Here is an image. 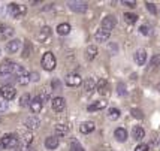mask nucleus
I'll list each match as a JSON object with an SVG mask.
<instances>
[{
	"label": "nucleus",
	"instance_id": "17",
	"mask_svg": "<svg viewBox=\"0 0 160 151\" xmlns=\"http://www.w3.org/2000/svg\"><path fill=\"white\" fill-rule=\"evenodd\" d=\"M135 62L138 63L139 66H144L147 62V53L144 49H138L136 53H135Z\"/></svg>",
	"mask_w": 160,
	"mask_h": 151
},
{
	"label": "nucleus",
	"instance_id": "41",
	"mask_svg": "<svg viewBox=\"0 0 160 151\" xmlns=\"http://www.w3.org/2000/svg\"><path fill=\"white\" fill-rule=\"evenodd\" d=\"M147 9L151 12V14H154L156 15V6H154L153 3H147Z\"/></svg>",
	"mask_w": 160,
	"mask_h": 151
},
{
	"label": "nucleus",
	"instance_id": "18",
	"mask_svg": "<svg viewBox=\"0 0 160 151\" xmlns=\"http://www.w3.org/2000/svg\"><path fill=\"white\" fill-rule=\"evenodd\" d=\"M132 135H133V139H136V141H142L144 138H145V130L141 127V126H135L132 130Z\"/></svg>",
	"mask_w": 160,
	"mask_h": 151
},
{
	"label": "nucleus",
	"instance_id": "44",
	"mask_svg": "<svg viewBox=\"0 0 160 151\" xmlns=\"http://www.w3.org/2000/svg\"><path fill=\"white\" fill-rule=\"evenodd\" d=\"M156 88H157V90H159V91H160V83L157 84V85H156Z\"/></svg>",
	"mask_w": 160,
	"mask_h": 151
},
{
	"label": "nucleus",
	"instance_id": "22",
	"mask_svg": "<svg viewBox=\"0 0 160 151\" xmlns=\"http://www.w3.org/2000/svg\"><path fill=\"white\" fill-rule=\"evenodd\" d=\"M82 85H84V90H85L87 93H91V91L96 90V81H94L93 78H87L85 81H82Z\"/></svg>",
	"mask_w": 160,
	"mask_h": 151
},
{
	"label": "nucleus",
	"instance_id": "4",
	"mask_svg": "<svg viewBox=\"0 0 160 151\" xmlns=\"http://www.w3.org/2000/svg\"><path fill=\"white\" fill-rule=\"evenodd\" d=\"M8 12H9V15H11L12 18H21V17H24V15H26V12H27V8L24 6V5L11 3V5L8 6Z\"/></svg>",
	"mask_w": 160,
	"mask_h": 151
},
{
	"label": "nucleus",
	"instance_id": "34",
	"mask_svg": "<svg viewBox=\"0 0 160 151\" xmlns=\"http://www.w3.org/2000/svg\"><path fill=\"white\" fill-rule=\"evenodd\" d=\"M150 64L153 66V68H160V54H154L153 58H151V62Z\"/></svg>",
	"mask_w": 160,
	"mask_h": 151
},
{
	"label": "nucleus",
	"instance_id": "29",
	"mask_svg": "<svg viewBox=\"0 0 160 151\" xmlns=\"http://www.w3.org/2000/svg\"><path fill=\"white\" fill-rule=\"evenodd\" d=\"M30 102H32V96H30L28 93H24V94L20 97V106H22V108L28 106V105H30Z\"/></svg>",
	"mask_w": 160,
	"mask_h": 151
},
{
	"label": "nucleus",
	"instance_id": "40",
	"mask_svg": "<svg viewBox=\"0 0 160 151\" xmlns=\"http://www.w3.org/2000/svg\"><path fill=\"white\" fill-rule=\"evenodd\" d=\"M123 5H126V6H129V8H136V2H129V0H124L123 2Z\"/></svg>",
	"mask_w": 160,
	"mask_h": 151
},
{
	"label": "nucleus",
	"instance_id": "46",
	"mask_svg": "<svg viewBox=\"0 0 160 151\" xmlns=\"http://www.w3.org/2000/svg\"><path fill=\"white\" fill-rule=\"evenodd\" d=\"M0 55H2V48H0Z\"/></svg>",
	"mask_w": 160,
	"mask_h": 151
},
{
	"label": "nucleus",
	"instance_id": "11",
	"mask_svg": "<svg viewBox=\"0 0 160 151\" xmlns=\"http://www.w3.org/2000/svg\"><path fill=\"white\" fill-rule=\"evenodd\" d=\"M51 106H52V109L56 111V112H62L64 111L66 108V100H64V97H52V100H51Z\"/></svg>",
	"mask_w": 160,
	"mask_h": 151
},
{
	"label": "nucleus",
	"instance_id": "12",
	"mask_svg": "<svg viewBox=\"0 0 160 151\" xmlns=\"http://www.w3.org/2000/svg\"><path fill=\"white\" fill-rule=\"evenodd\" d=\"M24 126H26V129L28 130H36L39 126H41V120L35 115H32V117H27L24 120Z\"/></svg>",
	"mask_w": 160,
	"mask_h": 151
},
{
	"label": "nucleus",
	"instance_id": "33",
	"mask_svg": "<svg viewBox=\"0 0 160 151\" xmlns=\"http://www.w3.org/2000/svg\"><path fill=\"white\" fill-rule=\"evenodd\" d=\"M30 53H32V43H30V42H26V45H24V49H22V54H21V57H22V58H27L28 55H30Z\"/></svg>",
	"mask_w": 160,
	"mask_h": 151
},
{
	"label": "nucleus",
	"instance_id": "16",
	"mask_svg": "<svg viewBox=\"0 0 160 151\" xmlns=\"http://www.w3.org/2000/svg\"><path fill=\"white\" fill-rule=\"evenodd\" d=\"M58 147V138L57 136H48L45 139V148L47 150H56Z\"/></svg>",
	"mask_w": 160,
	"mask_h": 151
},
{
	"label": "nucleus",
	"instance_id": "23",
	"mask_svg": "<svg viewBox=\"0 0 160 151\" xmlns=\"http://www.w3.org/2000/svg\"><path fill=\"white\" fill-rule=\"evenodd\" d=\"M56 30L60 36H68V34L70 33V24H68V23H62V24L57 26Z\"/></svg>",
	"mask_w": 160,
	"mask_h": 151
},
{
	"label": "nucleus",
	"instance_id": "2",
	"mask_svg": "<svg viewBox=\"0 0 160 151\" xmlns=\"http://www.w3.org/2000/svg\"><path fill=\"white\" fill-rule=\"evenodd\" d=\"M41 64H42V68L45 69V70H54V69H56V66H57L56 55L52 54L51 51H48V53H45V54L42 55Z\"/></svg>",
	"mask_w": 160,
	"mask_h": 151
},
{
	"label": "nucleus",
	"instance_id": "6",
	"mask_svg": "<svg viewBox=\"0 0 160 151\" xmlns=\"http://www.w3.org/2000/svg\"><path fill=\"white\" fill-rule=\"evenodd\" d=\"M17 63L11 62V60H5L0 63V76H6V75H14V68Z\"/></svg>",
	"mask_w": 160,
	"mask_h": 151
},
{
	"label": "nucleus",
	"instance_id": "15",
	"mask_svg": "<svg viewBox=\"0 0 160 151\" xmlns=\"http://www.w3.org/2000/svg\"><path fill=\"white\" fill-rule=\"evenodd\" d=\"M94 129H96V126H94L93 121H84V123L79 126V132L84 133V135H88L91 132H94Z\"/></svg>",
	"mask_w": 160,
	"mask_h": 151
},
{
	"label": "nucleus",
	"instance_id": "37",
	"mask_svg": "<svg viewBox=\"0 0 160 151\" xmlns=\"http://www.w3.org/2000/svg\"><path fill=\"white\" fill-rule=\"evenodd\" d=\"M51 87H52V90H60L62 88V83H60L58 79H54L52 84H51Z\"/></svg>",
	"mask_w": 160,
	"mask_h": 151
},
{
	"label": "nucleus",
	"instance_id": "39",
	"mask_svg": "<svg viewBox=\"0 0 160 151\" xmlns=\"http://www.w3.org/2000/svg\"><path fill=\"white\" fill-rule=\"evenodd\" d=\"M139 32L142 34H150V27H148V26H141Z\"/></svg>",
	"mask_w": 160,
	"mask_h": 151
},
{
	"label": "nucleus",
	"instance_id": "30",
	"mask_svg": "<svg viewBox=\"0 0 160 151\" xmlns=\"http://www.w3.org/2000/svg\"><path fill=\"white\" fill-rule=\"evenodd\" d=\"M69 151H85V150H84V147L78 142L77 139H72V141H70Z\"/></svg>",
	"mask_w": 160,
	"mask_h": 151
},
{
	"label": "nucleus",
	"instance_id": "31",
	"mask_svg": "<svg viewBox=\"0 0 160 151\" xmlns=\"http://www.w3.org/2000/svg\"><path fill=\"white\" fill-rule=\"evenodd\" d=\"M15 81L20 84V85H27V84L30 83V73H26V75L18 76V78H17Z\"/></svg>",
	"mask_w": 160,
	"mask_h": 151
},
{
	"label": "nucleus",
	"instance_id": "8",
	"mask_svg": "<svg viewBox=\"0 0 160 151\" xmlns=\"http://www.w3.org/2000/svg\"><path fill=\"white\" fill-rule=\"evenodd\" d=\"M21 45H22V42H21L20 39H11V41L6 42L5 51H6L8 54H17L21 49Z\"/></svg>",
	"mask_w": 160,
	"mask_h": 151
},
{
	"label": "nucleus",
	"instance_id": "14",
	"mask_svg": "<svg viewBox=\"0 0 160 151\" xmlns=\"http://www.w3.org/2000/svg\"><path fill=\"white\" fill-rule=\"evenodd\" d=\"M109 36H111L109 32H106V30H103V28H99L98 32L94 33V41L96 42H106L108 39H109Z\"/></svg>",
	"mask_w": 160,
	"mask_h": 151
},
{
	"label": "nucleus",
	"instance_id": "19",
	"mask_svg": "<svg viewBox=\"0 0 160 151\" xmlns=\"http://www.w3.org/2000/svg\"><path fill=\"white\" fill-rule=\"evenodd\" d=\"M96 90L99 91V94H108V83L105 81V79H99L98 83H96Z\"/></svg>",
	"mask_w": 160,
	"mask_h": 151
},
{
	"label": "nucleus",
	"instance_id": "32",
	"mask_svg": "<svg viewBox=\"0 0 160 151\" xmlns=\"http://www.w3.org/2000/svg\"><path fill=\"white\" fill-rule=\"evenodd\" d=\"M38 96L41 97V100L42 102H48L49 100V97H51V90H42L41 91V94H38Z\"/></svg>",
	"mask_w": 160,
	"mask_h": 151
},
{
	"label": "nucleus",
	"instance_id": "38",
	"mask_svg": "<svg viewBox=\"0 0 160 151\" xmlns=\"http://www.w3.org/2000/svg\"><path fill=\"white\" fill-rule=\"evenodd\" d=\"M147 150H148V145L147 144H139L135 148V151H147Z\"/></svg>",
	"mask_w": 160,
	"mask_h": 151
},
{
	"label": "nucleus",
	"instance_id": "9",
	"mask_svg": "<svg viewBox=\"0 0 160 151\" xmlns=\"http://www.w3.org/2000/svg\"><path fill=\"white\" fill-rule=\"evenodd\" d=\"M115 26H117V20H115V17H114V15H106L103 20H102V27L100 28H103V30H106V32H109V33H111Z\"/></svg>",
	"mask_w": 160,
	"mask_h": 151
},
{
	"label": "nucleus",
	"instance_id": "43",
	"mask_svg": "<svg viewBox=\"0 0 160 151\" xmlns=\"http://www.w3.org/2000/svg\"><path fill=\"white\" fill-rule=\"evenodd\" d=\"M6 108H8V102H5V100L0 102V112H2V111H6Z\"/></svg>",
	"mask_w": 160,
	"mask_h": 151
},
{
	"label": "nucleus",
	"instance_id": "35",
	"mask_svg": "<svg viewBox=\"0 0 160 151\" xmlns=\"http://www.w3.org/2000/svg\"><path fill=\"white\" fill-rule=\"evenodd\" d=\"M117 93H118L120 96H126V84L124 83H118V85H117Z\"/></svg>",
	"mask_w": 160,
	"mask_h": 151
},
{
	"label": "nucleus",
	"instance_id": "28",
	"mask_svg": "<svg viewBox=\"0 0 160 151\" xmlns=\"http://www.w3.org/2000/svg\"><path fill=\"white\" fill-rule=\"evenodd\" d=\"M123 17H124V21L127 24H135V23L138 21V18H139L136 14H130V12H126Z\"/></svg>",
	"mask_w": 160,
	"mask_h": 151
},
{
	"label": "nucleus",
	"instance_id": "5",
	"mask_svg": "<svg viewBox=\"0 0 160 151\" xmlns=\"http://www.w3.org/2000/svg\"><path fill=\"white\" fill-rule=\"evenodd\" d=\"M15 30L8 24H0V41H11L14 38Z\"/></svg>",
	"mask_w": 160,
	"mask_h": 151
},
{
	"label": "nucleus",
	"instance_id": "13",
	"mask_svg": "<svg viewBox=\"0 0 160 151\" xmlns=\"http://www.w3.org/2000/svg\"><path fill=\"white\" fill-rule=\"evenodd\" d=\"M30 111L33 112V114H39L42 111V108H43V102L41 100V97L39 96H35L33 99H32V102H30Z\"/></svg>",
	"mask_w": 160,
	"mask_h": 151
},
{
	"label": "nucleus",
	"instance_id": "36",
	"mask_svg": "<svg viewBox=\"0 0 160 151\" xmlns=\"http://www.w3.org/2000/svg\"><path fill=\"white\" fill-rule=\"evenodd\" d=\"M133 114V117L135 118H138V120H141V118H144V114H142V111L141 109H138V108H133L132 111H130Z\"/></svg>",
	"mask_w": 160,
	"mask_h": 151
},
{
	"label": "nucleus",
	"instance_id": "42",
	"mask_svg": "<svg viewBox=\"0 0 160 151\" xmlns=\"http://www.w3.org/2000/svg\"><path fill=\"white\" fill-rule=\"evenodd\" d=\"M38 79H39V73H38V72H33V73H30V81H38Z\"/></svg>",
	"mask_w": 160,
	"mask_h": 151
},
{
	"label": "nucleus",
	"instance_id": "1",
	"mask_svg": "<svg viewBox=\"0 0 160 151\" xmlns=\"http://www.w3.org/2000/svg\"><path fill=\"white\" fill-rule=\"evenodd\" d=\"M20 145V139L14 133H6L0 138V147L5 150H14Z\"/></svg>",
	"mask_w": 160,
	"mask_h": 151
},
{
	"label": "nucleus",
	"instance_id": "10",
	"mask_svg": "<svg viewBox=\"0 0 160 151\" xmlns=\"http://www.w3.org/2000/svg\"><path fill=\"white\" fill-rule=\"evenodd\" d=\"M64 83H66L68 87H79L82 84V78H81V75H78V73H69V75L66 76Z\"/></svg>",
	"mask_w": 160,
	"mask_h": 151
},
{
	"label": "nucleus",
	"instance_id": "27",
	"mask_svg": "<svg viewBox=\"0 0 160 151\" xmlns=\"http://www.w3.org/2000/svg\"><path fill=\"white\" fill-rule=\"evenodd\" d=\"M120 115H121V112H120V109H117V108H109V109H108V118L112 120V121L118 120Z\"/></svg>",
	"mask_w": 160,
	"mask_h": 151
},
{
	"label": "nucleus",
	"instance_id": "26",
	"mask_svg": "<svg viewBox=\"0 0 160 151\" xmlns=\"http://www.w3.org/2000/svg\"><path fill=\"white\" fill-rule=\"evenodd\" d=\"M69 133V126H66V124H57L56 126V136H64V135H68Z\"/></svg>",
	"mask_w": 160,
	"mask_h": 151
},
{
	"label": "nucleus",
	"instance_id": "25",
	"mask_svg": "<svg viewBox=\"0 0 160 151\" xmlns=\"http://www.w3.org/2000/svg\"><path fill=\"white\" fill-rule=\"evenodd\" d=\"M106 103H108V102H105V100H98V102L88 105V108H87V109L90 111V112H93V111H99V109H103V108H106Z\"/></svg>",
	"mask_w": 160,
	"mask_h": 151
},
{
	"label": "nucleus",
	"instance_id": "20",
	"mask_svg": "<svg viewBox=\"0 0 160 151\" xmlns=\"http://www.w3.org/2000/svg\"><path fill=\"white\" fill-rule=\"evenodd\" d=\"M114 136H115V139L118 142H124L126 139H127V130L123 129V127H118V129H115V132H114Z\"/></svg>",
	"mask_w": 160,
	"mask_h": 151
},
{
	"label": "nucleus",
	"instance_id": "24",
	"mask_svg": "<svg viewBox=\"0 0 160 151\" xmlns=\"http://www.w3.org/2000/svg\"><path fill=\"white\" fill-rule=\"evenodd\" d=\"M98 53H99L98 47L90 45V47L87 48V51H85V57H87V60H94V58H96V55H98Z\"/></svg>",
	"mask_w": 160,
	"mask_h": 151
},
{
	"label": "nucleus",
	"instance_id": "21",
	"mask_svg": "<svg viewBox=\"0 0 160 151\" xmlns=\"http://www.w3.org/2000/svg\"><path fill=\"white\" fill-rule=\"evenodd\" d=\"M49 36H51V28L49 27H42L41 32L38 33V39L41 42H47L49 39Z\"/></svg>",
	"mask_w": 160,
	"mask_h": 151
},
{
	"label": "nucleus",
	"instance_id": "3",
	"mask_svg": "<svg viewBox=\"0 0 160 151\" xmlns=\"http://www.w3.org/2000/svg\"><path fill=\"white\" fill-rule=\"evenodd\" d=\"M15 96H17V90H15V87L12 84H6V85L0 87V97L5 102H9V100L15 99Z\"/></svg>",
	"mask_w": 160,
	"mask_h": 151
},
{
	"label": "nucleus",
	"instance_id": "7",
	"mask_svg": "<svg viewBox=\"0 0 160 151\" xmlns=\"http://www.w3.org/2000/svg\"><path fill=\"white\" fill-rule=\"evenodd\" d=\"M68 6H69L70 11L77 12V14H84L87 11L88 5L85 2H78V0H72V2H68Z\"/></svg>",
	"mask_w": 160,
	"mask_h": 151
},
{
	"label": "nucleus",
	"instance_id": "45",
	"mask_svg": "<svg viewBox=\"0 0 160 151\" xmlns=\"http://www.w3.org/2000/svg\"><path fill=\"white\" fill-rule=\"evenodd\" d=\"M26 151H35V150H33V148H30V147H28V148H27V150H26Z\"/></svg>",
	"mask_w": 160,
	"mask_h": 151
}]
</instances>
